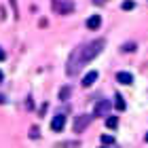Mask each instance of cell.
<instances>
[{"label": "cell", "instance_id": "13", "mask_svg": "<svg viewBox=\"0 0 148 148\" xmlns=\"http://www.w3.org/2000/svg\"><path fill=\"white\" fill-rule=\"evenodd\" d=\"M123 51H125V53L136 51V42H127V45H123Z\"/></svg>", "mask_w": 148, "mask_h": 148}, {"label": "cell", "instance_id": "11", "mask_svg": "<svg viewBox=\"0 0 148 148\" xmlns=\"http://www.w3.org/2000/svg\"><path fill=\"white\" fill-rule=\"evenodd\" d=\"M70 87H62V89H59V99H66V97H68L70 95Z\"/></svg>", "mask_w": 148, "mask_h": 148}, {"label": "cell", "instance_id": "10", "mask_svg": "<svg viewBox=\"0 0 148 148\" xmlns=\"http://www.w3.org/2000/svg\"><path fill=\"white\" fill-rule=\"evenodd\" d=\"M106 127H108V129H116L119 127V116H108L106 119Z\"/></svg>", "mask_w": 148, "mask_h": 148}, {"label": "cell", "instance_id": "15", "mask_svg": "<svg viewBox=\"0 0 148 148\" xmlns=\"http://www.w3.org/2000/svg\"><path fill=\"white\" fill-rule=\"evenodd\" d=\"M30 138H38V127H32L30 129Z\"/></svg>", "mask_w": 148, "mask_h": 148}, {"label": "cell", "instance_id": "17", "mask_svg": "<svg viewBox=\"0 0 148 148\" xmlns=\"http://www.w3.org/2000/svg\"><path fill=\"white\" fill-rule=\"evenodd\" d=\"M4 57H6V55H4V51H2V49H0V62H2V59H4Z\"/></svg>", "mask_w": 148, "mask_h": 148}, {"label": "cell", "instance_id": "8", "mask_svg": "<svg viewBox=\"0 0 148 148\" xmlns=\"http://www.w3.org/2000/svg\"><path fill=\"white\" fill-rule=\"evenodd\" d=\"M99 25H102V17L99 15H91L89 19H87V28L89 30H97Z\"/></svg>", "mask_w": 148, "mask_h": 148}, {"label": "cell", "instance_id": "4", "mask_svg": "<svg viewBox=\"0 0 148 148\" xmlns=\"http://www.w3.org/2000/svg\"><path fill=\"white\" fill-rule=\"evenodd\" d=\"M108 110H110V102L108 99H99V102L95 104L93 114H95V116H108Z\"/></svg>", "mask_w": 148, "mask_h": 148}, {"label": "cell", "instance_id": "7", "mask_svg": "<svg viewBox=\"0 0 148 148\" xmlns=\"http://www.w3.org/2000/svg\"><path fill=\"white\" fill-rule=\"evenodd\" d=\"M116 83L131 85L133 83V74H129V72H116Z\"/></svg>", "mask_w": 148, "mask_h": 148}, {"label": "cell", "instance_id": "9", "mask_svg": "<svg viewBox=\"0 0 148 148\" xmlns=\"http://www.w3.org/2000/svg\"><path fill=\"white\" fill-rule=\"evenodd\" d=\"M114 108H116V110H121V112H123V110L127 108V106H125V99H123V95H119V93L114 95Z\"/></svg>", "mask_w": 148, "mask_h": 148}, {"label": "cell", "instance_id": "14", "mask_svg": "<svg viewBox=\"0 0 148 148\" xmlns=\"http://www.w3.org/2000/svg\"><path fill=\"white\" fill-rule=\"evenodd\" d=\"M102 144H114V138L112 136H102Z\"/></svg>", "mask_w": 148, "mask_h": 148}, {"label": "cell", "instance_id": "18", "mask_svg": "<svg viewBox=\"0 0 148 148\" xmlns=\"http://www.w3.org/2000/svg\"><path fill=\"white\" fill-rule=\"evenodd\" d=\"M2 78H4V74H2V70H0V83H2Z\"/></svg>", "mask_w": 148, "mask_h": 148}, {"label": "cell", "instance_id": "2", "mask_svg": "<svg viewBox=\"0 0 148 148\" xmlns=\"http://www.w3.org/2000/svg\"><path fill=\"white\" fill-rule=\"evenodd\" d=\"M53 9H55V13H59V15H68V13L74 11V2L72 0H51Z\"/></svg>", "mask_w": 148, "mask_h": 148}, {"label": "cell", "instance_id": "20", "mask_svg": "<svg viewBox=\"0 0 148 148\" xmlns=\"http://www.w3.org/2000/svg\"><path fill=\"white\" fill-rule=\"evenodd\" d=\"M146 142H148V133H146Z\"/></svg>", "mask_w": 148, "mask_h": 148}, {"label": "cell", "instance_id": "3", "mask_svg": "<svg viewBox=\"0 0 148 148\" xmlns=\"http://www.w3.org/2000/svg\"><path fill=\"white\" fill-rule=\"evenodd\" d=\"M91 123V114H80V116H76V121H74V131L80 133L83 129H87Z\"/></svg>", "mask_w": 148, "mask_h": 148}, {"label": "cell", "instance_id": "12", "mask_svg": "<svg viewBox=\"0 0 148 148\" xmlns=\"http://www.w3.org/2000/svg\"><path fill=\"white\" fill-rule=\"evenodd\" d=\"M131 9H136V2H133V0H125L123 2V11H131Z\"/></svg>", "mask_w": 148, "mask_h": 148}, {"label": "cell", "instance_id": "16", "mask_svg": "<svg viewBox=\"0 0 148 148\" xmlns=\"http://www.w3.org/2000/svg\"><path fill=\"white\" fill-rule=\"evenodd\" d=\"M108 0H93V4H106Z\"/></svg>", "mask_w": 148, "mask_h": 148}, {"label": "cell", "instance_id": "1", "mask_svg": "<svg viewBox=\"0 0 148 148\" xmlns=\"http://www.w3.org/2000/svg\"><path fill=\"white\" fill-rule=\"evenodd\" d=\"M104 47H106V40L104 38H97V40H91V42H87L83 47H78V49H74V53L68 59V66H66V72H68L70 76L78 74V70L83 68V66H87L91 59H95L99 53L104 51Z\"/></svg>", "mask_w": 148, "mask_h": 148}, {"label": "cell", "instance_id": "5", "mask_svg": "<svg viewBox=\"0 0 148 148\" xmlns=\"http://www.w3.org/2000/svg\"><path fill=\"white\" fill-rule=\"evenodd\" d=\"M64 127H66V116H64V114H55L53 121H51V129L55 131V133H59Z\"/></svg>", "mask_w": 148, "mask_h": 148}, {"label": "cell", "instance_id": "6", "mask_svg": "<svg viewBox=\"0 0 148 148\" xmlns=\"http://www.w3.org/2000/svg\"><path fill=\"white\" fill-rule=\"evenodd\" d=\"M95 80H97V72H95V70L87 72V74H85V78H83V87H87V89H89V87L95 83Z\"/></svg>", "mask_w": 148, "mask_h": 148}, {"label": "cell", "instance_id": "19", "mask_svg": "<svg viewBox=\"0 0 148 148\" xmlns=\"http://www.w3.org/2000/svg\"><path fill=\"white\" fill-rule=\"evenodd\" d=\"M0 104H4V97H2V95H0Z\"/></svg>", "mask_w": 148, "mask_h": 148}]
</instances>
